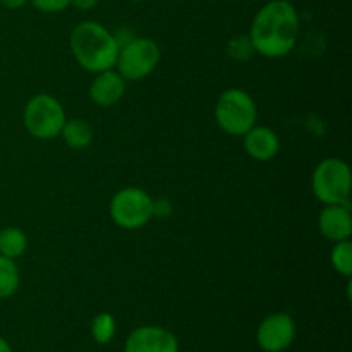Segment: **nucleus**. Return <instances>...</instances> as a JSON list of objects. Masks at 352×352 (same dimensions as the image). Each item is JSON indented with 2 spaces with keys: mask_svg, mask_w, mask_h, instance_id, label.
Wrapping results in <instances>:
<instances>
[{
  "mask_svg": "<svg viewBox=\"0 0 352 352\" xmlns=\"http://www.w3.org/2000/svg\"><path fill=\"white\" fill-rule=\"evenodd\" d=\"M71 52L85 71L98 74L116 67L120 43L103 24L82 21L71 33Z\"/></svg>",
  "mask_w": 352,
  "mask_h": 352,
  "instance_id": "2",
  "label": "nucleus"
},
{
  "mask_svg": "<svg viewBox=\"0 0 352 352\" xmlns=\"http://www.w3.org/2000/svg\"><path fill=\"white\" fill-rule=\"evenodd\" d=\"M318 229L329 241H346L352 236L349 205H325L318 217Z\"/></svg>",
  "mask_w": 352,
  "mask_h": 352,
  "instance_id": "10",
  "label": "nucleus"
},
{
  "mask_svg": "<svg viewBox=\"0 0 352 352\" xmlns=\"http://www.w3.org/2000/svg\"><path fill=\"white\" fill-rule=\"evenodd\" d=\"M117 323L110 313H100L91 322V336L96 344H109L116 337Z\"/></svg>",
  "mask_w": 352,
  "mask_h": 352,
  "instance_id": "17",
  "label": "nucleus"
},
{
  "mask_svg": "<svg viewBox=\"0 0 352 352\" xmlns=\"http://www.w3.org/2000/svg\"><path fill=\"white\" fill-rule=\"evenodd\" d=\"M243 138L246 153L258 162L272 160L280 150L277 133L267 126H253Z\"/></svg>",
  "mask_w": 352,
  "mask_h": 352,
  "instance_id": "12",
  "label": "nucleus"
},
{
  "mask_svg": "<svg viewBox=\"0 0 352 352\" xmlns=\"http://www.w3.org/2000/svg\"><path fill=\"white\" fill-rule=\"evenodd\" d=\"M40 12L55 14L71 7V0H31Z\"/></svg>",
  "mask_w": 352,
  "mask_h": 352,
  "instance_id": "18",
  "label": "nucleus"
},
{
  "mask_svg": "<svg viewBox=\"0 0 352 352\" xmlns=\"http://www.w3.org/2000/svg\"><path fill=\"white\" fill-rule=\"evenodd\" d=\"M126 93V79L113 69L96 74L89 86V96L98 107H112Z\"/></svg>",
  "mask_w": 352,
  "mask_h": 352,
  "instance_id": "11",
  "label": "nucleus"
},
{
  "mask_svg": "<svg viewBox=\"0 0 352 352\" xmlns=\"http://www.w3.org/2000/svg\"><path fill=\"white\" fill-rule=\"evenodd\" d=\"M131 2H143V0H131Z\"/></svg>",
  "mask_w": 352,
  "mask_h": 352,
  "instance_id": "23",
  "label": "nucleus"
},
{
  "mask_svg": "<svg viewBox=\"0 0 352 352\" xmlns=\"http://www.w3.org/2000/svg\"><path fill=\"white\" fill-rule=\"evenodd\" d=\"M19 282V268H17L16 260L0 254V299H7L16 294Z\"/></svg>",
  "mask_w": 352,
  "mask_h": 352,
  "instance_id": "15",
  "label": "nucleus"
},
{
  "mask_svg": "<svg viewBox=\"0 0 352 352\" xmlns=\"http://www.w3.org/2000/svg\"><path fill=\"white\" fill-rule=\"evenodd\" d=\"M246 40H248V36L234 38V40L230 41V45H229V54L232 55V57H236V58H248V57H250V55L254 52V48H253V45H251V41L246 45V47H243L244 41H246Z\"/></svg>",
  "mask_w": 352,
  "mask_h": 352,
  "instance_id": "19",
  "label": "nucleus"
},
{
  "mask_svg": "<svg viewBox=\"0 0 352 352\" xmlns=\"http://www.w3.org/2000/svg\"><path fill=\"white\" fill-rule=\"evenodd\" d=\"M0 352H12V347L3 337H0Z\"/></svg>",
  "mask_w": 352,
  "mask_h": 352,
  "instance_id": "22",
  "label": "nucleus"
},
{
  "mask_svg": "<svg viewBox=\"0 0 352 352\" xmlns=\"http://www.w3.org/2000/svg\"><path fill=\"white\" fill-rule=\"evenodd\" d=\"M26 2L28 0H0V3H2L6 9H10V10L21 9V7H23Z\"/></svg>",
  "mask_w": 352,
  "mask_h": 352,
  "instance_id": "21",
  "label": "nucleus"
},
{
  "mask_svg": "<svg viewBox=\"0 0 352 352\" xmlns=\"http://www.w3.org/2000/svg\"><path fill=\"white\" fill-rule=\"evenodd\" d=\"M330 261L336 272H339L344 277L351 278L352 275V244L349 239L337 241L330 253Z\"/></svg>",
  "mask_w": 352,
  "mask_h": 352,
  "instance_id": "16",
  "label": "nucleus"
},
{
  "mask_svg": "<svg viewBox=\"0 0 352 352\" xmlns=\"http://www.w3.org/2000/svg\"><path fill=\"white\" fill-rule=\"evenodd\" d=\"M160 62V47L150 38H133L120 45L117 55V72L129 81H141L157 69Z\"/></svg>",
  "mask_w": 352,
  "mask_h": 352,
  "instance_id": "7",
  "label": "nucleus"
},
{
  "mask_svg": "<svg viewBox=\"0 0 352 352\" xmlns=\"http://www.w3.org/2000/svg\"><path fill=\"white\" fill-rule=\"evenodd\" d=\"M98 0H71V6H74L79 10H91L95 9Z\"/></svg>",
  "mask_w": 352,
  "mask_h": 352,
  "instance_id": "20",
  "label": "nucleus"
},
{
  "mask_svg": "<svg viewBox=\"0 0 352 352\" xmlns=\"http://www.w3.org/2000/svg\"><path fill=\"white\" fill-rule=\"evenodd\" d=\"M155 215V199L141 188H124L110 201V217L116 226L136 230L146 226Z\"/></svg>",
  "mask_w": 352,
  "mask_h": 352,
  "instance_id": "6",
  "label": "nucleus"
},
{
  "mask_svg": "<svg viewBox=\"0 0 352 352\" xmlns=\"http://www.w3.org/2000/svg\"><path fill=\"white\" fill-rule=\"evenodd\" d=\"M296 339V322L287 313L268 315L256 330V342L265 352H282Z\"/></svg>",
  "mask_w": 352,
  "mask_h": 352,
  "instance_id": "8",
  "label": "nucleus"
},
{
  "mask_svg": "<svg viewBox=\"0 0 352 352\" xmlns=\"http://www.w3.org/2000/svg\"><path fill=\"white\" fill-rule=\"evenodd\" d=\"M351 167L342 158H325L311 175V191L323 205H349Z\"/></svg>",
  "mask_w": 352,
  "mask_h": 352,
  "instance_id": "4",
  "label": "nucleus"
},
{
  "mask_svg": "<svg viewBox=\"0 0 352 352\" xmlns=\"http://www.w3.org/2000/svg\"><path fill=\"white\" fill-rule=\"evenodd\" d=\"M28 250V237L17 227H7L0 230V254L10 260H17Z\"/></svg>",
  "mask_w": 352,
  "mask_h": 352,
  "instance_id": "14",
  "label": "nucleus"
},
{
  "mask_svg": "<svg viewBox=\"0 0 352 352\" xmlns=\"http://www.w3.org/2000/svg\"><path fill=\"white\" fill-rule=\"evenodd\" d=\"M258 109L253 96L241 88H229L219 96L215 105V120L223 133L244 136L256 126Z\"/></svg>",
  "mask_w": 352,
  "mask_h": 352,
  "instance_id": "3",
  "label": "nucleus"
},
{
  "mask_svg": "<svg viewBox=\"0 0 352 352\" xmlns=\"http://www.w3.org/2000/svg\"><path fill=\"white\" fill-rule=\"evenodd\" d=\"M124 352H179V340L164 327H138L126 339Z\"/></svg>",
  "mask_w": 352,
  "mask_h": 352,
  "instance_id": "9",
  "label": "nucleus"
},
{
  "mask_svg": "<svg viewBox=\"0 0 352 352\" xmlns=\"http://www.w3.org/2000/svg\"><path fill=\"white\" fill-rule=\"evenodd\" d=\"M93 127L85 119H67L62 126L60 136L72 150H85L93 141Z\"/></svg>",
  "mask_w": 352,
  "mask_h": 352,
  "instance_id": "13",
  "label": "nucleus"
},
{
  "mask_svg": "<svg viewBox=\"0 0 352 352\" xmlns=\"http://www.w3.org/2000/svg\"><path fill=\"white\" fill-rule=\"evenodd\" d=\"M65 120L67 117H65L64 107L57 98L47 93L34 95L24 107V127L36 140H54L60 136Z\"/></svg>",
  "mask_w": 352,
  "mask_h": 352,
  "instance_id": "5",
  "label": "nucleus"
},
{
  "mask_svg": "<svg viewBox=\"0 0 352 352\" xmlns=\"http://www.w3.org/2000/svg\"><path fill=\"white\" fill-rule=\"evenodd\" d=\"M299 16L287 0H272L254 16L250 41L254 52L268 58L285 57L298 43Z\"/></svg>",
  "mask_w": 352,
  "mask_h": 352,
  "instance_id": "1",
  "label": "nucleus"
}]
</instances>
